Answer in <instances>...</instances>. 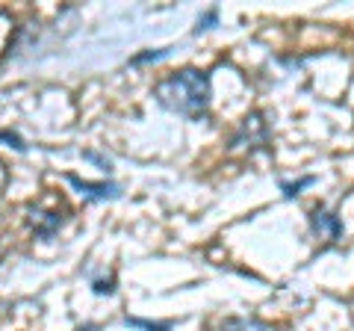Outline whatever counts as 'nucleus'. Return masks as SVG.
Segmentation results:
<instances>
[{
	"label": "nucleus",
	"instance_id": "1",
	"mask_svg": "<svg viewBox=\"0 0 354 331\" xmlns=\"http://www.w3.org/2000/svg\"><path fill=\"white\" fill-rule=\"evenodd\" d=\"M153 98L171 113L198 121L207 116L209 107V77L204 71L183 69L153 86Z\"/></svg>",
	"mask_w": 354,
	"mask_h": 331
},
{
	"label": "nucleus",
	"instance_id": "2",
	"mask_svg": "<svg viewBox=\"0 0 354 331\" xmlns=\"http://www.w3.org/2000/svg\"><path fill=\"white\" fill-rule=\"evenodd\" d=\"M310 228H313V234L319 240H325V242L342 240V222H339V216L322 211V207H316V211L310 213Z\"/></svg>",
	"mask_w": 354,
	"mask_h": 331
},
{
	"label": "nucleus",
	"instance_id": "3",
	"mask_svg": "<svg viewBox=\"0 0 354 331\" xmlns=\"http://www.w3.org/2000/svg\"><path fill=\"white\" fill-rule=\"evenodd\" d=\"M266 136H269V125H266V121H263V113H251L245 121H242L239 134L234 136V148L245 145V142H251L248 148H254V145H263Z\"/></svg>",
	"mask_w": 354,
	"mask_h": 331
},
{
	"label": "nucleus",
	"instance_id": "4",
	"mask_svg": "<svg viewBox=\"0 0 354 331\" xmlns=\"http://www.w3.org/2000/svg\"><path fill=\"white\" fill-rule=\"evenodd\" d=\"M68 184L74 186L77 193H83L86 198H97V202H104V198H115L121 193L118 184H88V181L74 178V175H68Z\"/></svg>",
	"mask_w": 354,
	"mask_h": 331
},
{
	"label": "nucleus",
	"instance_id": "5",
	"mask_svg": "<svg viewBox=\"0 0 354 331\" xmlns=\"http://www.w3.org/2000/svg\"><path fill=\"white\" fill-rule=\"evenodd\" d=\"M30 225H32V231H36V237L39 240H48V237H53L59 231V225H62V216L59 213H44V211H30Z\"/></svg>",
	"mask_w": 354,
	"mask_h": 331
},
{
	"label": "nucleus",
	"instance_id": "6",
	"mask_svg": "<svg viewBox=\"0 0 354 331\" xmlns=\"http://www.w3.org/2000/svg\"><path fill=\"white\" fill-rule=\"evenodd\" d=\"M213 331H266V325L257 323V319H248V316H230L221 325H216Z\"/></svg>",
	"mask_w": 354,
	"mask_h": 331
},
{
	"label": "nucleus",
	"instance_id": "7",
	"mask_svg": "<svg viewBox=\"0 0 354 331\" xmlns=\"http://www.w3.org/2000/svg\"><path fill=\"white\" fill-rule=\"evenodd\" d=\"M124 325L142 328V331H171L169 323H151V319H124Z\"/></svg>",
	"mask_w": 354,
	"mask_h": 331
},
{
	"label": "nucleus",
	"instance_id": "8",
	"mask_svg": "<svg viewBox=\"0 0 354 331\" xmlns=\"http://www.w3.org/2000/svg\"><path fill=\"white\" fill-rule=\"evenodd\" d=\"M313 181H316V178H304V181H298V184H281V190H283L286 198H292V195H298V193L304 190V186H310Z\"/></svg>",
	"mask_w": 354,
	"mask_h": 331
},
{
	"label": "nucleus",
	"instance_id": "9",
	"mask_svg": "<svg viewBox=\"0 0 354 331\" xmlns=\"http://www.w3.org/2000/svg\"><path fill=\"white\" fill-rule=\"evenodd\" d=\"M165 53H169V51H148V53H139V57H133V65H142V62H157V60H162L165 57Z\"/></svg>",
	"mask_w": 354,
	"mask_h": 331
},
{
	"label": "nucleus",
	"instance_id": "10",
	"mask_svg": "<svg viewBox=\"0 0 354 331\" xmlns=\"http://www.w3.org/2000/svg\"><path fill=\"white\" fill-rule=\"evenodd\" d=\"M0 142H6V145H12V148H18V151H24V148H27L24 142H21V136L12 134V130H0Z\"/></svg>",
	"mask_w": 354,
	"mask_h": 331
},
{
	"label": "nucleus",
	"instance_id": "11",
	"mask_svg": "<svg viewBox=\"0 0 354 331\" xmlns=\"http://www.w3.org/2000/svg\"><path fill=\"white\" fill-rule=\"evenodd\" d=\"M95 293L97 296H113L115 287H113V281H95Z\"/></svg>",
	"mask_w": 354,
	"mask_h": 331
},
{
	"label": "nucleus",
	"instance_id": "12",
	"mask_svg": "<svg viewBox=\"0 0 354 331\" xmlns=\"http://www.w3.org/2000/svg\"><path fill=\"white\" fill-rule=\"evenodd\" d=\"M216 18H218L216 12H207L204 18H198V30H195V33H201V30H209V24H216Z\"/></svg>",
	"mask_w": 354,
	"mask_h": 331
},
{
	"label": "nucleus",
	"instance_id": "13",
	"mask_svg": "<svg viewBox=\"0 0 354 331\" xmlns=\"http://www.w3.org/2000/svg\"><path fill=\"white\" fill-rule=\"evenodd\" d=\"M77 331H101L97 325H83V328H77Z\"/></svg>",
	"mask_w": 354,
	"mask_h": 331
}]
</instances>
